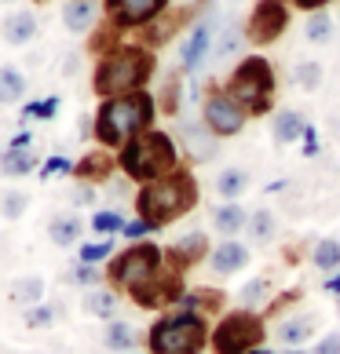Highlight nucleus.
Segmentation results:
<instances>
[{
    "mask_svg": "<svg viewBox=\"0 0 340 354\" xmlns=\"http://www.w3.org/2000/svg\"><path fill=\"white\" fill-rule=\"evenodd\" d=\"M150 121H154V99L147 91H128V95L107 99L99 106L96 139L102 142V150H121L136 136L150 132Z\"/></svg>",
    "mask_w": 340,
    "mask_h": 354,
    "instance_id": "nucleus-1",
    "label": "nucleus"
},
{
    "mask_svg": "<svg viewBox=\"0 0 340 354\" xmlns=\"http://www.w3.org/2000/svg\"><path fill=\"white\" fill-rule=\"evenodd\" d=\"M194 201H198V183H194L190 172H179V168L161 176V179H154V183H143L136 190V212L154 230L179 219V216H187L194 208Z\"/></svg>",
    "mask_w": 340,
    "mask_h": 354,
    "instance_id": "nucleus-2",
    "label": "nucleus"
},
{
    "mask_svg": "<svg viewBox=\"0 0 340 354\" xmlns=\"http://www.w3.org/2000/svg\"><path fill=\"white\" fill-rule=\"evenodd\" d=\"M125 179L132 183H154L168 172H176V142L165 132H143L132 142H125L117 153Z\"/></svg>",
    "mask_w": 340,
    "mask_h": 354,
    "instance_id": "nucleus-3",
    "label": "nucleus"
},
{
    "mask_svg": "<svg viewBox=\"0 0 340 354\" xmlns=\"http://www.w3.org/2000/svg\"><path fill=\"white\" fill-rule=\"evenodd\" d=\"M154 70V59L143 48H117L96 70V91L102 99H117L128 91H139Z\"/></svg>",
    "mask_w": 340,
    "mask_h": 354,
    "instance_id": "nucleus-4",
    "label": "nucleus"
},
{
    "mask_svg": "<svg viewBox=\"0 0 340 354\" xmlns=\"http://www.w3.org/2000/svg\"><path fill=\"white\" fill-rule=\"evenodd\" d=\"M205 318L194 310H176V314H165L150 325V354H202L205 351Z\"/></svg>",
    "mask_w": 340,
    "mask_h": 354,
    "instance_id": "nucleus-5",
    "label": "nucleus"
},
{
    "mask_svg": "<svg viewBox=\"0 0 340 354\" xmlns=\"http://www.w3.org/2000/svg\"><path fill=\"white\" fill-rule=\"evenodd\" d=\"M165 270V252L150 241H136L128 245L117 259H110L107 278L114 281V288H125V292H136V288L150 285L158 274Z\"/></svg>",
    "mask_w": 340,
    "mask_h": 354,
    "instance_id": "nucleus-6",
    "label": "nucleus"
},
{
    "mask_svg": "<svg viewBox=\"0 0 340 354\" xmlns=\"http://www.w3.org/2000/svg\"><path fill=\"white\" fill-rule=\"evenodd\" d=\"M271 91H274V73L264 59H245L231 77L227 95L238 102L245 113H267L271 106Z\"/></svg>",
    "mask_w": 340,
    "mask_h": 354,
    "instance_id": "nucleus-7",
    "label": "nucleus"
},
{
    "mask_svg": "<svg viewBox=\"0 0 340 354\" xmlns=\"http://www.w3.org/2000/svg\"><path fill=\"white\" fill-rule=\"evenodd\" d=\"M264 339V322L253 310H234L213 333V351L216 354H249Z\"/></svg>",
    "mask_w": 340,
    "mask_h": 354,
    "instance_id": "nucleus-8",
    "label": "nucleus"
},
{
    "mask_svg": "<svg viewBox=\"0 0 340 354\" xmlns=\"http://www.w3.org/2000/svg\"><path fill=\"white\" fill-rule=\"evenodd\" d=\"M242 124H245V110L227 91H216V95L205 99V128L213 136H234L242 132Z\"/></svg>",
    "mask_w": 340,
    "mask_h": 354,
    "instance_id": "nucleus-9",
    "label": "nucleus"
},
{
    "mask_svg": "<svg viewBox=\"0 0 340 354\" xmlns=\"http://www.w3.org/2000/svg\"><path fill=\"white\" fill-rule=\"evenodd\" d=\"M285 22H289L285 0H260L256 11H253V19H249V41H256V44L274 41V37L285 30Z\"/></svg>",
    "mask_w": 340,
    "mask_h": 354,
    "instance_id": "nucleus-10",
    "label": "nucleus"
},
{
    "mask_svg": "<svg viewBox=\"0 0 340 354\" xmlns=\"http://www.w3.org/2000/svg\"><path fill=\"white\" fill-rule=\"evenodd\" d=\"M165 4H168V0H107L110 15L121 22V26H143V22H150Z\"/></svg>",
    "mask_w": 340,
    "mask_h": 354,
    "instance_id": "nucleus-11",
    "label": "nucleus"
},
{
    "mask_svg": "<svg viewBox=\"0 0 340 354\" xmlns=\"http://www.w3.org/2000/svg\"><path fill=\"white\" fill-rule=\"evenodd\" d=\"M208 252V241H205V234L202 230H194V234H183V238L165 252V263L168 270H183V267H190V263H198V259Z\"/></svg>",
    "mask_w": 340,
    "mask_h": 354,
    "instance_id": "nucleus-12",
    "label": "nucleus"
},
{
    "mask_svg": "<svg viewBox=\"0 0 340 354\" xmlns=\"http://www.w3.org/2000/svg\"><path fill=\"white\" fill-rule=\"evenodd\" d=\"M117 172V165H114V157L110 153H102V150H91L88 157H81V161L73 165V179L77 183H107L110 176Z\"/></svg>",
    "mask_w": 340,
    "mask_h": 354,
    "instance_id": "nucleus-13",
    "label": "nucleus"
},
{
    "mask_svg": "<svg viewBox=\"0 0 340 354\" xmlns=\"http://www.w3.org/2000/svg\"><path fill=\"white\" fill-rule=\"evenodd\" d=\"M183 139H187V153L190 161H213L220 150V136H213L205 124H183Z\"/></svg>",
    "mask_w": 340,
    "mask_h": 354,
    "instance_id": "nucleus-14",
    "label": "nucleus"
},
{
    "mask_svg": "<svg viewBox=\"0 0 340 354\" xmlns=\"http://www.w3.org/2000/svg\"><path fill=\"white\" fill-rule=\"evenodd\" d=\"M48 238L55 241L59 248H70V245H77L84 238V223H81V216H73V212H62V216H55L48 223Z\"/></svg>",
    "mask_w": 340,
    "mask_h": 354,
    "instance_id": "nucleus-15",
    "label": "nucleus"
},
{
    "mask_svg": "<svg viewBox=\"0 0 340 354\" xmlns=\"http://www.w3.org/2000/svg\"><path fill=\"white\" fill-rule=\"evenodd\" d=\"M208 263H213L216 274H234V270H242L249 263V248L238 245V241H224L213 256H208Z\"/></svg>",
    "mask_w": 340,
    "mask_h": 354,
    "instance_id": "nucleus-16",
    "label": "nucleus"
},
{
    "mask_svg": "<svg viewBox=\"0 0 340 354\" xmlns=\"http://www.w3.org/2000/svg\"><path fill=\"white\" fill-rule=\"evenodd\" d=\"M30 172H37V153L33 150H4L0 153V176L22 179Z\"/></svg>",
    "mask_w": 340,
    "mask_h": 354,
    "instance_id": "nucleus-17",
    "label": "nucleus"
},
{
    "mask_svg": "<svg viewBox=\"0 0 340 354\" xmlns=\"http://www.w3.org/2000/svg\"><path fill=\"white\" fill-rule=\"evenodd\" d=\"M208 41H213V30H208V22L194 26V33L187 37V44H183V66L187 70H198L205 51H208Z\"/></svg>",
    "mask_w": 340,
    "mask_h": 354,
    "instance_id": "nucleus-18",
    "label": "nucleus"
},
{
    "mask_svg": "<svg viewBox=\"0 0 340 354\" xmlns=\"http://www.w3.org/2000/svg\"><path fill=\"white\" fill-rule=\"evenodd\" d=\"M37 33V19L30 11H15V15L4 19V41L8 44H30Z\"/></svg>",
    "mask_w": 340,
    "mask_h": 354,
    "instance_id": "nucleus-19",
    "label": "nucleus"
},
{
    "mask_svg": "<svg viewBox=\"0 0 340 354\" xmlns=\"http://www.w3.org/2000/svg\"><path fill=\"white\" fill-rule=\"evenodd\" d=\"M315 333V318H307V314H296V318H289V322H282L278 329H274V336H278V344H289V347H296V344H307V336Z\"/></svg>",
    "mask_w": 340,
    "mask_h": 354,
    "instance_id": "nucleus-20",
    "label": "nucleus"
},
{
    "mask_svg": "<svg viewBox=\"0 0 340 354\" xmlns=\"http://www.w3.org/2000/svg\"><path fill=\"white\" fill-rule=\"evenodd\" d=\"M102 344H107L110 351H117V354H132V347H136V329H132L128 322L114 318V322H107V333H102Z\"/></svg>",
    "mask_w": 340,
    "mask_h": 354,
    "instance_id": "nucleus-21",
    "label": "nucleus"
},
{
    "mask_svg": "<svg viewBox=\"0 0 340 354\" xmlns=\"http://www.w3.org/2000/svg\"><path fill=\"white\" fill-rule=\"evenodd\" d=\"M84 310L91 314V318H107V322H114V314H117V292H114V288H88Z\"/></svg>",
    "mask_w": 340,
    "mask_h": 354,
    "instance_id": "nucleus-22",
    "label": "nucleus"
},
{
    "mask_svg": "<svg viewBox=\"0 0 340 354\" xmlns=\"http://www.w3.org/2000/svg\"><path fill=\"white\" fill-rule=\"evenodd\" d=\"M62 22H66L73 33L91 30V22H96V4H91V0H70V4L62 8Z\"/></svg>",
    "mask_w": 340,
    "mask_h": 354,
    "instance_id": "nucleus-23",
    "label": "nucleus"
},
{
    "mask_svg": "<svg viewBox=\"0 0 340 354\" xmlns=\"http://www.w3.org/2000/svg\"><path fill=\"white\" fill-rule=\"evenodd\" d=\"M213 223H216V230H220V234H238L245 223H249V216H245V208H242V205L227 201V205H220L216 212H213Z\"/></svg>",
    "mask_w": 340,
    "mask_h": 354,
    "instance_id": "nucleus-24",
    "label": "nucleus"
},
{
    "mask_svg": "<svg viewBox=\"0 0 340 354\" xmlns=\"http://www.w3.org/2000/svg\"><path fill=\"white\" fill-rule=\"evenodd\" d=\"M11 299H15V304H22V307H37L44 299V281L37 278H19L15 285H11Z\"/></svg>",
    "mask_w": 340,
    "mask_h": 354,
    "instance_id": "nucleus-25",
    "label": "nucleus"
},
{
    "mask_svg": "<svg viewBox=\"0 0 340 354\" xmlns=\"http://www.w3.org/2000/svg\"><path fill=\"white\" fill-rule=\"evenodd\" d=\"M304 117H300L296 110H282L278 117H274V139L278 142H293L296 136H304Z\"/></svg>",
    "mask_w": 340,
    "mask_h": 354,
    "instance_id": "nucleus-26",
    "label": "nucleus"
},
{
    "mask_svg": "<svg viewBox=\"0 0 340 354\" xmlns=\"http://www.w3.org/2000/svg\"><path fill=\"white\" fill-rule=\"evenodd\" d=\"M245 187H249V172H245V168H227V172H220V179H216L220 198H227V201H234Z\"/></svg>",
    "mask_w": 340,
    "mask_h": 354,
    "instance_id": "nucleus-27",
    "label": "nucleus"
},
{
    "mask_svg": "<svg viewBox=\"0 0 340 354\" xmlns=\"http://www.w3.org/2000/svg\"><path fill=\"white\" fill-rule=\"evenodd\" d=\"M26 95V77L11 66H0V102H19Z\"/></svg>",
    "mask_w": 340,
    "mask_h": 354,
    "instance_id": "nucleus-28",
    "label": "nucleus"
},
{
    "mask_svg": "<svg viewBox=\"0 0 340 354\" xmlns=\"http://www.w3.org/2000/svg\"><path fill=\"white\" fill-rule=\"evenodd\" d=\"M91 230H96L99 238H114V234L125 230V216L117 212V208H102V212L91 216Z\"/></svg>",
    "mask_w": 340,
    "mask_h": 354,
    "instance_id": "nucleus-29",
    "label": "nucleus"
},
{
    "mask_svg": "<svg viewBox=\"0 0 340 354\" xmlns=\"http://www.w3.org/2000/svg\"><path fill=\"white\" fill-rule=\"evenodd\" d=\"M59 314H62L59 304H37V307H26L22 322H26V329H48V325L55 322Z\"/></svg>",
    "mask_w": 340,
    "mask_h": 354,
    "instance_id": "nucleus-30",
    "label": "nucleus"
},
{
    "mask_svg": "<svg viewBox=\"0 0 340 354\" xmlns=\"http://www.w3.org/2000/svg\"><path fill=\"white\" fill-rule=\"evenodd\" d=\"M110 256H114V241H110V238H99V241H84V245H81V252H77V263L99 267L102 259H110Z\"/></svg>",
    "mask_w": 340,
    "mask_h": 354,
    "instance_id": "nucleus-31",
    "label": "nucleus"
},
{
    "mask_svg": "<svg viewBox=\"0 0 340 354\" xmlns=\"http://www.w3.org/2000/svg\"><path fill=\"white\" fill-rule=\"evenodd\" d=\"M274 230H278V219H274L267 208H264V212H256V216H249V238H253V241L267 245V241L274 238Z\"/></svg>",
    "mask_w": 340,
    "mask_h": 354,
    "instance_id": "nucleus-32",
    "label": "nucleus"
},
{
    "mask_svg": "<svg viewBox=\"0 0 340 354\" xmlns=\"http://www.w3.org/2000/svg\"><path fill=\"white\" fill-rule=\"evenodd\" d=\"M66 281L81 285V288H99V285H102V270L91 267V263H73V267L66 270Z\"/></svg>",
    "mask_w": 340,
    "mask_h": 354,
    "instance_id": "nucleus-33",
    "label": "nucleus"
},
{
    "mask_svg": "<svg viewBox=\"0 0 340 354\" xmlns=\"http://www.w3.org/2000/svg\"><path fill=\"white\" fill-rule=\"evenodd\" d=\"M311 259H315L319 270H337L340 267V245L333 238H325V241L315 245V256H311Z\"/></svg>",
    "mask_w": 340,
    "mask_h": 354,
    "instance_id": "nucleus-34",
    "label": "nucleus"
},
{
    "mask_svg": "<svg viewBox=\"0 0 340 354\" xmlns=\"http://www.w3.org/2000/svg\"><path fill=\"white\" fill-rule=\"evenodd\" d=\"M26 208H30V198H26L22 190H4L0 194V216L4 219H19Z\"/></svg>",
    "mask_w": 340,
    "mask_h": 354,
    "instance_id": "nucleus-35",
    "label": "nucleus"
},
{
    "mask_svg": "<svg viewBox=\"0 0 340 354\" xmlns=\"http://www.w3.org/2000/svg\"><path fill=\"white\" fill-rule=\"evenodd\" d=\"M59 110V95H48L41 102H30V106L22 110V121H51Z\"/></svg>",
    "mask_w": 340,
    "mask_h": 354,
    "instance_id": "nucleus-36",
    "label": "nucleus"
},
{
    "mask_svg": "<svg viewBox=\"0 0 340 354\" xmlns=\"http://www.w3.org/2000/svg\"><path fill=\"white\" fill-rule=\"evenodd\" d=\"M41 179H55V176H73V161L70 157H62V153H55V157H48V161L41 165V172H37Z\"/></svg>",
    "mask_w": 340,
    "mask_h": 354,
    "instance_id": "nucleus-37",
    "label": "nucleus"
},
{
    "mask_svg": "<svg viewBox=\"0 0 340 354\" xmlns=\"http://www.w3.org/2000/svg\"><path fill=\"white\" fill-rule=\"evenodd\" d=\"M238 299H242V304L245 307H256V304H264V299H267V281L264 278H256V281H249V285H245L242 288V292H238Z\"/></svg>",
    "mask_w": 340,
    "mask_h": 354,
    "instance_id": "nucleus-38",
    "label": "nucleus"
},
{
    "mask_svg": "<svg viewBox=\"0 0 340 354\" xmlns=\"http://www.w3.org/2000/svg\"><path fill=\"white\" fill-rule=\"evenodd\" d=\"M319 77H322V70L315 66V62H300V66L293 70V81H296L300 88H315Z\"/></svg>",
    "mask_w": 340,
    "mask_h": 354,
    "instance_id": "nucleus-39",
    "label": "nucleus"
},
{
    "mask_svg": "<svg viewBox=\"0 0 340 354\" xmlns=\"http://www.w3.org/2000/svg\"><path fill=\"white\" fill-rule=\"evenodd\" d=\"M121 234H125L128 241H143V238H147V234H154V227H150L147 219H139V216H136L132 223H125V230H121Z\"/></svg>",
    "mask_w": 340,
    "mask_h": 354,
    "instance_id": "nucleus-40",
    "label": "nucleus"
},
{
    "mask_svg": "<svg viewBox=\"0 0 340 354\" xmlns=\"http://www.w3.org/2000/svg\"><path fill=\"white\" fill-rule=\"evenodd\" d=\"M330 19H325V15H315V19H311L307 22V41H325V37H330Z\"/></svg>",
    "mask_w": 340,
    "mask_h": 354,
    "instance_id": "nucleus-41",
    "label": "nucleus"
},
{
    "mask_svg": "<svg viewBox=\"0 0 340 354\" xmlns=\"http://www.w3.org/2000/svg\"><path fill=\"white\" fill-rule=\"evenodd\" d=\"M70 201H73L77 208L91 205V201H96V187H91V183H77V187H73V194H70Z\"/></svg>",
    "mask_w": 340,
    "mask_h": 354,
    "instance_id": "nucleus-42",
    "label": "nucleus"
},
{
    "mask_svg": "<svg viewBox=\"0 0 340 354\" xmlns=\"http://www.w3.org/2000/svg\"><path fill=\"white\" fill-rule=\"evenodd\" d=\"M315 354H340V336H325L315 347Z\"/></svg>",
    "mask_w": 340,
    "mask_h": 354,
    "instance_id": "nucleus-43",
    "label": "nucleus"
},
{
    "mask_svg": "<svg viewBox=\"0 0 340 354\" xmlns=\"http://www.w3.org/2000/svg\"><path fill=\"white\" fill-rule=\"evenodd\" d=\"M8 150H33V136H30V132H19L15 139H11Z\"/></svg>",
    "mask_w": 340,
    "mask_h": 354,
    "instance_id": "nucleus-44",
    "label": "nucleus"
},
{
    "mask_svg": "<svg viewBox=\"0 0 340 354\" xmlns=\"http://www.w3.org/2000/svg\"><path fill=\"white\" fill-rule=\"evenodd\" d=\"M325 292H330V296H340V274H333V278L325 281Z\"/></svg>",
    "mask_w": 340,
    "mask_h": 354,
    "instance_id": "nucleus-45",
    "label": "nucleus"
},
{
    "mask_svg": "<svg viewBox=\"0 0 340 354\" xmlns=\"http://www.w3.org/2000/svg\"><path fill=\"white\" fill-rule=\"evenodd\" d=\"M300 8H322V4H330V0H296Z\"/></svg>",
    "mask_w": 340,
    "mask_h": 354,
    "instance_id": "nucleus-46",
    "label": "nucleus"
},
{
    "mask_svg": "<svg viewBox=\"0 0 340 354\" xmlns=\"http://www.w3.org/2000/svg\"><path fill=\"white\" fill-rule=\"evenodd\" d=\"M249 354H271V351H264V347H256V351H249Z\"/></svg>",
    "mask_w": 340,
    "mask_h": 354,
    "instance_id": "nucleus-47",
    "label": "nucleus"
},
{
    "mask_svg": "<svg viewBox=\"0 0 340 354\" xmlns=\"http://www.w3.org/2000/svg\"><path fill=\"white\" fill-rule=\"evenodd\" d=\"M285 354H307V351H285Z\"/></svg>",
    "mask_w": 340,
    "mask_h": 354,
    "instance_id": "nucleus-48",
    "label": "nucleus"
}]
</instances>
